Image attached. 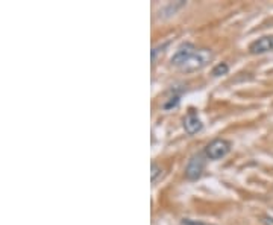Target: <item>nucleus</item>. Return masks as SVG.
<instances>
[{"label": "nucleus", "mask_w": 273, "mask_h": 225, "mask_svg": "<svg viewBox=\"0 0 273 225\" xmlns=\"http://www.w3.org/2000/svg\"><path fill=\"white\" fill-rule=\"evenodd\" d=\"M180 223H182V225H207V223H204L202 220H193V219H182Z\"/></svg>", "instance_id": "obj_10"}, {"label": "nucleus", "mask_w": 273, "mask_h": 225, "mask_svg": "<svg viewBox=\"0 0 273 225\" xmlns=\"http://www.w3.org/2000/svg\"><path fill=\"white\" fill-rule=\"evenodd\" d=\"M264 222L268 223V225H273V219H268V217H264Z\"/></svg>", "instance_id": "obj_12"}, {"label": "nucleus", "mask_w": 273, "mask_h": 225, "mask_svg": "<svg viewBox=\"0 0 273 225\" xmlns=\"http://www.w3.org/2000/svg\"><path fill=\"white\" fill-rule=\"evenodd\" d=\"M202 128H204V123L199 119L198 113L195 110H190L189 114L184 119V129H186V132L190 134V135H195V134L201 132Z\"/></svg>", "instance_id": "obj_5"}, {"label": "nucleus", "mask_w": 273, "mask_h": 225, "mask_svg": "<svg viewBox=\"0 0 273 225\" xmlns=\"http://www.w3.org/2000/svg\"><path fill=\"white\" fill-rule=\"evenodd\" d=\"M161 168L156 165V163H152V168H150V178H152V183H156L158 177L161 175Z\"/></svg>", "instance_id": "obj_8"}, {"label": "nucleus", "mask_w": 273, "mask_h": 225, "mask_svg": "<svg viewBox=\"0 0 273 225\" xmlns=\"http://www.w3.org/2000/svg\"><path fill=\"white\" fill-rule=\"evenodd\" d=\"M213 50L211 49H198L187 61L184 65H180L179 68L186 73H192V71H198L201 68H204L205 65H208L213 59Z\"/></svg>", "instance_id": "obj_1"}, {"label": "nucleus", "mask_w": 273, "mask_h": 225, "mask_svg": "<svg viewBox=\"0 0 273 225\" xmlns=\"http://www.w3.org/2000/svg\"><path fill=\"white\" fill-rule=\"evenodd\" d=\"M231 151V143L225 138H216L205 147V156L210 160H220L226 157Z\"/></svg>", "instance_id": "obj_2"}, {"label": "nucleus", "mask_w": 273, "mask_h": 225, "mask_svg": "<svg viewBox=\"0 0 273 225\" xmlns=\"http://www.w3.org/2000/svg\"><path fill=\"white\" fill-rule=\"evenodd\" d=\"M273 50V37H261L256 41H253L249 46V52L252 55H261V53H267Z\"/></svg>", "instance_id": "obj_6"}, {"label": "nucleus", "mask_w": 273, "mask_h": 225, "mask_svg": "<svg viewBox=\"0 0 273 225\" xmlns=\"http://www.w3.org/2000/svg\"><path fill=\"white\" fill-rule=\"evenodd\" d=\"M204 169H205V160H204V156L198 154V156H193L186 168V177L192 181L195 180H199L204 174Z\"/></svg>", "instance_id": "obj_3"}, {"label": "nucleus", "mask_w": 273, "mask_h": 225, "mask_svg": "<svg viewBox=\"0 0 273 225\" xmlns=\"http://www.w3.org/2000/svg\"><path fill=\"white\" fill-rule=\"evenodd\" d=\"M177 104H179V98H176V96H174V98H171V101H170L168 104H165V105H164V110H170L171 107H176Z\"/></svg>", "instance_id": "obj_11"}, {"label": "nucleus", "mask_w": 273, "mask_h": 225, "mask_svg": "<svg viewBox=\"0 0 273 225\" xmlns=\"http://www.w3.org/2000/svg\"><path fill=\"white\" fill-rule=\"evenodd\" d=\"M168 46V43H165V44H162V46H158V47H153L152 49V62L155 64L156 62V59H158V53H164V49Z\"/></svg>", "instance_id": "obj_9"}, {"label": "nucleus", "mask_w": 273, "mask_h": 225, "mask_svg": "<svg viewBox=\"0 0 273 225\" xmlns=\"http://www.w3.org/2000/svg\"><path fill=\"white\" fill-rule=\"evenodd\" d=\"M198 49L192 44V43H186V44H182L177 50H176V53L173 55V58H171V64L173 65H177V67H180V65H184L186 64V61L196 52Z\"/></svg>", "instance_id": "obj_4"}, {"label": "nucleus", "mask_w": 273, "mask_h": 225, "mask_svg": "<svg viewBox=\"0 0 273 225\" xmlns=\"http://www.w3.org/2000/svg\"><path fill=\"white\" fill-rule=\"evenodd\" d=\"M228 70H229V65L226 64V62H220V64H217L214 68H213V77H223V74H226L228 73Z\"/></svg>", "instance_id": "obj_7"}]
</instances>
